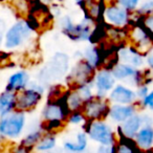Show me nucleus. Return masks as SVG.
Wrapping results in <instances>:
<instances>
[{
    "label": "nucleus",
    "instance_id": "obj_1",
    "mask_svg": "<svg viewBox=\"0 0 153 153\" xmlns=\"http://www.w3.org/2000/svg\"><path fill=\"white\" fill-rule=\"evenodd\" d=\"M45 86L41 82H30L28 86L19 92H16L15 110L22 112H30L35 110L43 99Z\"/></svg>",
    "mask_w": 153,
    "mask_h": 153
},
{
    "label": "nucleus",
    "instance_id": "obj_2",
    "mask_svg": "<svg viewBox=\"0 0 153 153\" xmlns=\"http://www.w3.org/2000/svg\"><path fill=\"white\" fill-rule=\"evenodd\" d=\"M82 129L86 132L89 140L98 145H114L117 142V132L108 120L87 121Z\"/></svg>",
    "mask_w": 153,
    "mask_h": 153
},
{
    "label": "nucleus",
    "instance_id": "obj_3",
    "mask_svg": "<svg viewBox=\"0 0 153 153\" xmlns=\"http://www.w3.org/2000/svg\"><path fill=\"white\" fill-rule=\"evenodd\" d=\"M94 20L88 17H85L81 22L74 23L69 16L65 15L60 18L59 25L62 33L74 42H83L90 39L94 33Z\"/></svg>",
    "mask_w": 153,
    "mask_h": 153
},
{
    "label": "nucleus",
    "instance_id": "obj_4",
    "mask_svg": "<svg viewBox=\"0 0 153 153\" xmlns=\"http://www.w3.org/2000/svg\"><path fill=\"white\" fill-rule=\"evenodd\" d=\"M25 126L26 113L14 110L0 117V136L5 140H16L22 136Z\"/></svg>",
    "mask_w": 153,
    "mask_h": 153
},
{
    "label": "nucleus",
    "instance_id": "obj_5",
    "mask_svg": "<svg viewBox=\"0 0 153 153\" xmlns=\"http://www.w3.org/2000/svg\"><path fill=\"white\" fill-rule=\"evenodd\" d=\"M97 69L83 58L76 62L66 76L68 88L78 87L86 84H92Z\"/></svg>",
    "mask_w": 153,
    "mask_h": 153
},
{
    "label": "nucleus",
    "instance_id": "obj_6",
    "mask_svg": "<svg viewBox=\"0 0 153 153\" xmlns=\"http://www.w3.org/2000/svg\"><path fill=\"white\" fill-rule=\"evenodd\" d=\"M34 30L27 20H19L14 23L4 35V46L7 49H16L24 45L30 38Z\"/></svg>",
    "mask_w": 153,
    "mask_h": 153
},
{
    "label": "nucleus",
    "instance_id": "obj_7",
    "mask_svg": "<svg viewBox=\"0 0 153 153\" xmlns=\"http://www.w3.org/2000/svg\"><path fill=\"white\" fill-rule=\"evenodd\" d=\"M127 40L131 46L145 56L153 49V36L138 21L131 22L129 25Z\"/></svg>",
    "mask_w": 153,
    "mask_h": 153
},
{
    "label": "nucleus",
    "instance_id": "obj_8",
    "mask_svg": "<svg viewBox=\"0 0 153 153\" xmlns=\"http://www.w3.org/2000/svg\"><path fill=\"white\" fill-rule=\"evenodd\" d=\"M102 19L106 25L111 27L126 28L131 24V13L119 5L115 1H109L104 7Z\"/></svg>",
    "mask_w": 153,
    "mask_h": 153
},
{
    "label": "nucleus",
    "instance_id": "obj_9",
    "mask_svg": "<svg viewBox=\"0 0 153 153\" xmlns=\"http://www.w3.org/2000/svg\"><path fill=\"white\" fill-rule=\"evenodd\" d=\"M110 105L111 103L107 98H100V97L94 96L84 103L81 110L87 121L108 120Z\"/></svg>",
    "mask_w": 153,
    "mask_h": 153
},
{
    "label": "nucleus",
    "instance_id": "obj_10",
    "mask_svg": "<svg viewBox=\"0 0 153 153\" xmlns=\"http://www.w3.org/2000/svg\"><path fill=\"white\" fill-rule=\"evenodd\" d=\"M70 113L65 103V96L58 100H47L41 112L42 122L63 121L66 122Z\"/></svg>",
    "mask_w": 153,
    "mask_h": 153
},
{
    "label": "nucleus",
    "instance_id": "obj_11",
    "mask_svg": "<svg viewBox=\"0 0 153 153\" xmlns=\"http://www.w3.org/2000/svg\"><path fill=\"white\" fill-rule=\"evenodd\" d=\"M117 80L113 76L111 69L108 68H99L94 74L92 87H94V96L100 98H107L108 94L117 84Z\"/></svg>",
    "mask_w": 153,
    "mask_h": 153
},
{
    "label": "nucleus",
    "instance_id": "obj_12",
    "mask_svg": "<svg viewBox=\"0 0 153 153\" xmlns=\"http://www.w3.org/2000/svg\"><path fill=\"white\" fill-rule=\"evenodd\" d=\"M107 99L111 104H134L137 102L135 89L127 84L119 82L108 94Z\"/></svg>",
    "mask_w": 153,
    "mask_h": 153
},
{
    "label": "nucleus",
    "instance_id": "obj_13",
    "mask_svg": "<svg viewBox=\"0 0 153 153\" xmlns=\"http://www.w3.org/2000/svg\"><path fill=\"white\" fill-rule=\"evenodd\" d=\"M68 69V57L64 53H58L53 58V61L40 72V76L43 74V79L46 76V82L51 80H55L59 76H63L67 72ZM43 79H41L39 82H41Z\"/></svg>",
    "mask_w": 153,
    "mask_h": 153
},
{
    "label": "nucleus",
    "instance_id": "obj_14",
    "mask_svg": "<svg viewBox=\"0 0 153 153\" xmlns=\"http://www.w3.org/2000/svg\"><path fill=\"white\" fill-rule=\"evenodd\" d=\"M140 111L137 102L134 104H111L109 108L108 120L110 123L120 125Z\"/></svg>",
    "mask_w": 153,
    "mask_h": 153
},
{
    "label": "nucleus",
    "instance_id": "obj_15",
    "mask_svg": "<svg viewBox=\"0 0 153 153\" xmlns=\"http://www.w3.org/2000/svg\"><path fill=\"white\" fill-rule=\"evenodd\" d=\"M117 55L120 62H124L133 67L140 69L146 66V56L137 51L133 46L130 44H126L119 47L117 51Z\"/></svg>",
    "mask_w": 153,
    "mask_h": 153
},
{
    "label": "nucleus",
    "instance_id": "obj_16",
    "mask_svg": "<svg viewBox=\"0 0 153 153\" xmlns=\"http://www.w3.org/2000/svg\"><path fill=\"white\" fill-rule=\"evenodd\" d=\"M142 126L143 121L140 111V112H136L135 114L130 117L122 124L117 125V129H115L117 136H125L128 138H133L138 130L142 128Z\"/></svg>",
    "mask_w": 153,
    "mask_h": 153
},
{
    "label": "nucleus",
    "instance_id": "obj_17",
    "mask_svg": "<svg viewBox=\"0 0 153 153\" xmlns=\"http://www.w3.org/2000/svg\"><path fill=\"white\" fill-rule=\"evenodd\" d=\"M89 138L83 129L76 132L74 140H66L62 145L64 153H84L88 150Z\"/></svg>",
    "mask_w": 153,
    "mask_h": 153
},
{
    "label": "nucleus",
    "instance_id": "obj_18",
    "mask_svg": "<svg viewBox=\"0 0 153 153\" xmlns=\"http://www.w3.org/2000/svg\"><path fill=\"white\" fill-rule=\"evenodd\" d=\"M30 82V76L28 71L24 69H20L13 72L7 79V83L5 86V90L13 92H19L28 86Z\"/></svg>",
    "mask_w": 153,
    "mask_h": 153
},
{
    "label": "nucleus",
    "instance_id": "obj_19",
    "mask_svg": "<svg viewBox=\"0 0 153 153\" xmlns=\"http://www.w3.org/2000/svg\"><path fill=\"white\" fill-rule=\"evenodd\" d=\"M81 58H83L84 60L89 62L97 70L99 68L104 67L105 61H106V57H105L104 51L94 44L89 45V46L86 47L83 51V53H82Z\"/></svg>",
    "mask_w": 153,
    "mask_h": 153
},
{
    "label": "nucleus",
    "instance_id": "obj_20",
    "mask_svg": "<svg viewBox=\"0 0 153 153\" xmlns=\"http://www.w3.org/2000/svg\"><path fill=\"white\" fill-rule=\"evenodd\" d=\"M133 140L140 150L153 148V126H142Z\"/></svg>",
    "mask_w": 153,
    "mask_h": 153
},
{
    "label": "nucleus",
    "instance_id": "obj_21",
    "mask_svg": "<svg viewBox=\"0 0 153 153\" xmlns=\"http://www.w3.org/2000/svg\"><path fill=\"white\" fill-rule=\"evenodd\" d=\"M58 145V137L57 134L44 132L42 137L40 138L37 145L35 146V152L37 153H46L57 148Z\"/></svg>",
    "mask_w": 153,
    "mask_h": 153
},
{
    "label": "nucleus",
    "instance_id": "obj_22",
    "mask_svg": "<svg viewBox=\"0 0 153 153\" xmlns=\"http://www.w3.org/2000/svg\"><path fill=\"white\" fill-rule=\"evenodd\" d=\"M115 146V153H137L140 151L133 138L125 136H117Z\"/></svg>",
    "mask_w": 153,
    "mask_h": 153
},
{
    "label": "nucleus",
    "instance_id": "obj_23",
    "mask_svg": "<svg viewBox=\"0 0 153 153\" xmlns=\"http://www.w3.org/2000/svg\"><path fill=\"white\" fill-rule=\"evenodd\" d=\"M44 130L41 127V124L38 126V127H34L32 130L27 132L23 137L20 140V144L24 145V146L28 147V148L35 149V146L37 145V143L40 140V138L42 137V135L44 134ZM35 151V150H34Z\"/></svg>",
    "mask_w": 153,
    "mask_h": 153
},
{
    "label": "nucleus",
    "instance_id": "obj_24",
    "mask_svg": "<svg viewBox=\"0 0 153 153\" xmlns=\"http://www.w3.org/2000/svg\"><path fill=\"white\" fill-rule=\"evenodd\" d=\"M87 119L85 117L84 113L82 112V110H76V111H70V113L68 114V117L66 120V124L70 126H79L82 127L86 124Z\"/></svg>",
    "mask_w": 153,
    "mask_h": 153
},
{
    "label": "nucleus",
    "instance_id": "obj_25",
    "mask_svg": "<svg viewBox=\"0 0 153 153\" xmlns=\"http://www.w3.org/2000/svg\"><path fill=\"white\" fill-rule=\"evenodd\" d=\"M12 5L15 9L16 13L21 16V17L28 16L30 10H32L30 0H13L12 1Z\"/></svg>",
    "mask_w": 153,
    "mask_h": 153
},
{
    "label": "nucleus",
    "instance_id": "obj_26",
    "mask_svg": "<svg viewBox=\"0 0 153 153\" xmlns=\"http://www.w3.org/2000/svg\"><path fill=\"white\" fill-rule=\"evenodd\" d=\"M137 105L140 111H153V89H151L142 100H138Z\"/></svg>",
    "mask_w": 153,
    "mask_h": 153
},
{
    "label": "nucleus",
    "instance_id": "obj_27",
    "mask_svg": "<svg viewBox=\"0 0 153 153\" xmlns=\"http://www.w3.org/2000/svg\"><path fill=\"white\" fill-rule=\"evenodd\" d=\"M135 13L138 16L143 17V16H148L153 14V0H145L138 5L137 10Z\"/></svg>",
    "mask_w": 153,
    "mask_h": 153
},
{
    "label": "nucleus",
    "instance_id": "obj_28",
    "mask_svg": "<svg viewBox=\"0 0 153 153\" xmlns=\"http://www.w3.org/2000/svg\"><path fill=\"white\" fill-rule=\"evenodd\" d=\"M115 2L125 10H127L129 13H133L140 4V0H115Z\"/></svg>",
    "mask_w": 153,
    "mask_h": 153
},
{
    "label": "nucleus",
    "instance_id": "obj_29",
    "mask_svg": "<svg viewBox=\"0 0 153 153\" xmlns=\"http://www.w3.org/2000/svg\"><path fill=\"white\" fill-rule=\"evenodd\" d=\"M138 22L153 36V14L152 15H148V16H143V17L140 16Z\"/></svg>",
    "mask_w": 153,
    "mask_h": 153
},
{
    "label": "nucleus",
    "instance_id": "obj_30",
    "mask_svg": "<svg viewBox=\"0 0 153 153\" xmlns=\"http://www.w3.org/2000/svg\"><path fill=\"white\" fill-rule=\"evenodd\" d=\"M34 149L32 148H28V147L24 146V145L22 144H16L14 145L13 147H12L11 151H10V153H34Z\"/></svg>",
    "mask_w": 153,
    "mask_h": 153
},
{
    "label": "nucleus",
    "instance_id": "obj_31",
    "mask_svg": "<svg viewBox=\"0 0 153 153\" xmlns=\"http://www.w3.org/2000/svg\"><path fill=\"white\" fill-rule=\"evenodd\" d=\"M134 89H135V94H136V97H137V101L142 100V99L144 98L145 96H147V94H148V92L151 90L150 86L145 85V84L137 86V87H135Z\"/></svg>",
    "mask_w": 153,
    "mask_h": 153
},
{
    "label": "nucleus",
    "instance_id": "obj_32",
    "mask_svg": "<svg viewBox=\"0 0 153 153\" xmlns=\"http://www.w3.org/2000/svg\"><path fill=\"white\" fill-rule=\"evenodd\" d=\"M94 153H115L114 145H98Z\"/></svg>",
    "mask_w": 153,
    "mask_h": 153
},
{
    "label": "nucleus",
    "instance_id": "obj_33",
    "mask_svg": "<svg viewBox=\"0 0 153 153\" xmlns=\"http://www.w3.org/2000/svg\"><path fill=\"white\" fill-rule=\"evenodd\" d=\"M146 66L153 72V49L146 55Z\"/></svg>",
    "mask_w": 153,
    "mask_h": 153
},
{
    "label": "nucleus",
    "instance_id": "obj_34",
    "mask_svg": "<svg viewBox=\"0 0 153 153\" xmlns=\"http://www.w3.org/2000/svg\"><path fill=\"white\" fill-rule=\"evenodd\" d=\"M4 35H5V23L1 18H0V46L4 41Z\"/></svg>",
    "mask_w": 153,
    "mask_h": 153
},
{
    "label": "nucleus",
    "instance_id": "obj_35",
    "mask_svg": "<svg viewBox=\"0 0 153 153\" xmlns=\"http://www.w3.org/2000/svg\"><path fill=\"white\" fill-rule=\"evenodd\" d=\"M46 153H64L63 152V150H62V148L61 149H53V150H51V151H48V152H46Z\"/></svg>",
    "mask_w": 153,
    "mask_h": 153
},
{
    "label": "nucleus",
    "instance_id": "obj_36",
    "mask_svg": "<svg viewBox=\"0 0 153 153\" xmlns=\"http://www.w3.org/2000/svg\"><path fill=\"white\" fill-rule=\"evenodd\" d=\"M137 153H153V148L148 149V150H140Z\"/></svg>",
    "mask_w": 153,
    "mask_h": 153
},
{
    "label": "nucleus",
    "instance_id": "obj_37",
    "mask_svg": "<svg viewBox=\"0 0 153 153\" xmlns=\"http://www.w3.org/2000/svg\"><path fill=\"white\" fill-rule=\"evenodd\" d=\"M84 153H94V151H89V150H87L86 152H84Z\"/></svg>",
    "mask_w": 153,
    "mask_h": 153
},
{
    "label": "nucleus",
    "instance_id": "obj_38",
    "mask_svg": "<svg viewBox=\"0 0 153 153\" xmlns=\"http://www.w3.org/2000/svg\"><path fill=\"white\" fill-rule=\"evenodd\" d=\"M104 1H105V2H106V1H108V2H109V1H115V0H104Z\"/></svg>",
    "mask_w": 153,
    "mask_h": 153
},
{
    "label": "nucleus",
    "instance_id": "obj_39",
    "mask_svg": "<svg viewBox=\"0 0 153 153\" xmlns=\"http://www.w3.org/2000/svg\"><path fill=\"white\" fill-rule=\"evenodd\" d=\"M3 140V138H2V137H1V136H0V140Z\"/></svg>",
    "mask_w": 153,
    "mask_h": 153
}]
</instances>
